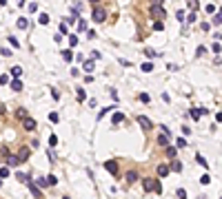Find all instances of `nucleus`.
Masks as SVG:
<instances>
[{"label": "nucleus", "instance_id": "nucleus-49", "mask_svg": "<svg viewBox=\"0 0 222 199\" xmlns=\"http://www.w3.org/2000/svg\"><path fill=\"white\" fill-rule=\"evenodd\" d=\"M29 11H31V13H33V11H38V5H36V2H31V5H29Z\"/></svg>", "mask_w": 222, "mask_h": 199}, {"label": "nucleus", "instance_id": "nucleus-31", "mask_svg": "<svg viewBox=\"0 0 222 199\" xmlns=\"http://www.w3.org/2000/svg\"><path fill=\"white\" fill-rule=\"evenodd\" d=\"M78 100H80V102H82V100H87V93H85V89H78Z\"/></svg>", "mask_w": 222, "mask_h": 199}, {"label": "nucleus", "instance_id": "nucleus-5", "mask_svg": "<svg viewBox=\"0 0 222 199\" xmlns=\"http://www.w3.org/2000/svg\"><path fill=\"white\" fill-rule=\"evenodd\" d=\"M22 162H20V157H16V155H9L7 157V166H11V168H18Z\"/></svg>", "mask_w": 222, "mask_h": 199}, {"label": "nucleus", "instance_id": "nucleus-43", "mask_svg": "<svg viewBox=\"0 0 222 199\" xmlns=\"http://www.w3.org/2000/svg\"><path fill=\"white\" fill-rule=\"evenodd\" d=\"M56 144H58V137H56V135H51V137H49V146H56Z\"/></svg>", "mask_w": 222, "mask_h": 199}, {"label": "nucleus", "instance_id": "nucleus-25", "mask_svg": "<svg viewBox=\"0 0 222 199\" xmlns=\"http://www.w3.org/2000/svg\"><path fill=\"white\" fill-rule=\"evenodd\" d=\"M213 25H222V11H218V13L213 16Z\"/></svg>", "mask_w": 222, "mask_h": 199}, {"label": "nucleus", "instance_id": "nucleus-50", "mask_svg": "<svg viewBox=\"0 0 222 199\" xmlns=\"http://www.w3.org/2000/svg\"><path fill=\"white\" fill-rule=\"evenodd\" d=\"M216 122H220V124H222V113H218V115H216Z\"/></svg>", "mask_w": 222, "mask_h": 199}, {"label": "nucleus", "instance_id": "nucleus-13", "mask_svg": "<svg viewBox=\"0 0 222 199\" xmlns=\"http://www.w3.org/2000/svg\"><path fill=\"white\" fill-rule=\"evenodd\" d=\"M187 5H189V9H191V11H198V9H200V2H198V0H187Z\"/></svg>", "mask_w": 222, "mask_h": 199}, {"label": "nucleus", "instance_id": "nucleus-11", "mask_svg": "<svg viewBox=\"0 0 222 199\" xmlns=\"http://www.w3.org/2000/svg\"><path fill=\"white\" fill-rule=\"evenodd\" d=\"M11 91H22V82L18 78L14 80V82H11Z\"/></svg>", "mask_w": 222, "mask_h": 199}, {"label": "nucleus", "instance_id": "nucleus-28", "mask_svg": "<svg viewBox=\"0 0 222 199\" xmlns=\"http://www.w3.org/2000/svg\"><path fill=\"white\" fill-rule=\"evenodd\" d=\"M69 38V44L71 47H78V35H67Z\"/></svg>", "mask_w": 222, "mask_h": 199}, {"label": "nucleus", "instance_id": "nucleus-16", "mask_svg": "<svg viewBox=\"0 0 222 199\" xmlns=\"http://www.w3.org/2000/svg\"><path fill=\"white\" fill-rule=\"evenodd\" d=\"M18 157H20V162H27V159H29V148H22Z\"/></svg>", "mask_w": 222, "mask_h": 199}, {"label": "nucleus", "instance_id": "nucleus-1", "mask_svg": "<svg viewBox=\"0 0 222 199\" xmlns=\"http://www.w3.org/2000/svg\"><path fill=\"white\" fill-rule=\"evenodd\" d=\"M144 190H153L156 195L162 193V184L158 179H144Z\"/></svg>", "mask_w": 222, "mask_h": 199}, {"label": "nucleus", "instance_id": "nucleus-33", "mask_svg": "<svg viewBox=\"0 0 222 199\" xmlns=\"http://www.w3.org/2000/svg\"><path fill=\"white\" fill-rule=\"evenodd\" d=\"M0 177L5 179V177H9V166H5V168H0Z\"/></svg>", "mask_w": 222, "mask_h": 199}, {"label": "nucleus", "instance_id": "nucleus-39", "mask_svg": "<svg viewBox=\"0 0 222 199\" xmlns=\"http://www.w3.org/2000/svg\"><path fill=\"white\" fill-rule=\"evenodd\" d=\"M204 53H207V47H198V51H196V55H204Z\"/></svg>", "mask_w": 222, "mask_h": 199}, {"label": "nucleus", "instance_id": "nucleus-10", "mask_svg": "<svg viewBox=\"0 0 222 199\" xmlns=\"http://www.w3.org/2000/svg\"><path fill=\"white\" fill-rule=\"evenodd\" d=\"M62 60H65V62H71V60H73V53H71V49H65V51H62Z\"/></svg>", "mask_w": 222, "mask_h": 199}, {"label": "nucleus", "instance_id": "nucleus-35", "mask_svg": "<svg viewBox=\"0 0 222 199\" xmlns=\"http://www.w3.org/2000/svg\"><path fill=\"white\" fill-rule=\"evenodd\" d=\"M9 44L14 47V49H18V47H20V44H18V40H16L14 35H9Z\"/></svg>", "mask_w": 222, "mask_h": 199}, {"label": "nucleus", "instance_id": "nucleus-52", "mask_svg": "<svg viewBox=\"0 0 222 199\" xmlns=\"http://www.w3.org/2000/svg\"><path fill=\"white\" fill-rule=\"evenodd\" d=\"M0 5H7V0H0Z\"/></svg>", "mask_w": 222, "mask_h": 199}, {"label": "nucleus", "instance_id": "nucleus-51", "mask_svg": "<svg viewBox=\"0 0 222 199\" xmlns=\"http://www.w3.org/2000/svg\"><path fill=\"white\" fill-rule=\"evenodd\" d=\"M0 113H5V106H2V104H0Z\"/></svg>", "mask_w": 222, "mask_h": 199}, {"label": "nucleus", "instance_id": "nucleus-14", "mask_svg": "<svg viewBox=\"0 0 222 199\" xmlns=\"http://www.w3.org/2000/svg\"><path fill=\"white\" fill-rule=\"evenodd\" d=\"M158 144H160V146H166V144H169V139H166V133H160V135H158Z\"/></svg>", "mask_w": 222, "mask_h": 199}, {"label": "nucleus", "instance_id": "nucleus-24", "mask_svg": "<svg viewBox=\"0 0 222 199\" xmlns=\"http://www.w3.org/2000/svg\"><path fill=\"white\" fill-rule=\"evenodd\" d=\"M140 102H142V104H149V102H151L149 93H140Z\"/></svg>", "mask_w": 222, "mask_h": 199}, {"label": "nucleus", "instance_id": "nucleus-26", "mask_svg": "<svg viewBox=\"0 0 222 199\" xmlns=\"http://www.w3.org/2000/svg\"><path fill=\"white\" fill-rule=\"evenodd\" d=\"M60 33H62V35L69 33V25H67V22H60Z\"/></svg>", "mask_w": 222, "mask_h": 199}, {"label": "nucleus", "instance_id": "nucleus-17", "mask_svg": "<svg viewBox=\"0 0 222 199\" xmlns=\"http://www.w3.org/2000/svg\"><path fill=\"white\" fill-rule=\"evenodd\" d=\"M38 22H40V25H49V16H47V13H40V16H38Z\"/></svg>", "mask_w": 222, "mask_h": 199}, {"label": "nucleus", "instance_id": "nucleus-34", "mask_svg": "<svg viewBox=\"0 0 222 199\" xmlns=\"http://www.w3.org/2000/svg\"><path fill=\"white\" fill-rule=\"evenodd\" d=\"M209 181H211V177H209V175L204 173V175H202V177H200V184H204V186H207Z\"/></svg>", "mask_w": 222, "mask_h": 199}, {"label": "nucleus", "instance_id": "nucleus-32", "mask_svg": "<svg viewBox=\"0 0 222 199\" xmlns=\"http://www.w3.org/2000/svg\"><path fill=\"white\" fill-rule=\"evenodd\" d=\"M196 159H198V164H200V166H204V168H207V159L202 157V155H196Z\"/></svg>", "mask_w": 222, "mask_h": 199}, {"label": "nucleus", "instance_id": "nucleus-38", "mask_svg": "<svg viewBox=\"0 0 222 199\" xmlns=\"http://www.w3.org/2000/svg\"><path fill=\"white\" fill-rule=\"evenodd\" d=\"M178 197H180V199H187V190H184V188H178Z\"/></svg>", "mask_w": 222, "mask_h": 199}, {"label": "nucleus", "instance_id": "nucleus-44", "mask_svg": "<svg viewBox=\"0 0 222 199\" xmlns=\"http://www.w3.org/2000/svg\"><path fill=\"white\" fill-rule=\"evenodd\" d=\"M109 111H111V106H109V109H102V111H100V113H98V119H100V117H105V115H107V113H109Z\"/></svg>", "mask_w": 222, "mask_h": 199}, {"label": "nucleus", "instance_id": "nucleus-3", "mask_svg": "<svg viewBox=\"0 0 222 199\" xmlns=\"http://www.w3.org/2000/svg\"><path fill=\"white\" fill-rule=\"evenodd\" d=\"M91 16H93V20H96V22H105V18H107V11H105V9H100V7H96Z\"/></svg>", "mask_w": 222, "mask_h": 199}, {"label": "nucleus", "instance_id": "nucleus-42", "mask_svg": "<svg viewBox=\"0 0 222 199\" xmlns=\"http://www.w3.org/2000/svg\"><path fill=\"white\" fill-rule=\"evenodd\" d=\"M144 55H147V58H153V55H158V53H156L153 49H147V51H144Z\"/></svg>", "mask_w": 222, "mask_h": 199}, {"label": "nucleus", "instance_id": "nucleus-41", "mask_svg": "<svg viewBox=\"0 0 222 199\" xmlns=\"http://www.w3.org/2000/svg\"><path fill=\"white\" fill-rule=\"evenodd\" d=\"M153 29H156V31H162V29H164V25H162V22H160V20H158V22H156V25H153Z\"/></svg>", "mask_w": 222, "mask_h": 199}, {"label": "nucleus", "instance_id": "nucleus-30", "mask_svg": "<svg viewBox=\"0 0 222 199\" xmlns=\"http://www.w3.org/2000/svg\"><path fill=\"white\" fill-rule=\"evenodd\" d=\"M171 170H176V173H180V170H182V164H180V162H173V164H171Z\"/></svg>", "mask_w": 222, "mask_h": 199}, {"label": "nucleus", "instance_id": "nucleus-29", "mask_svg": "<svg viewBox=\"0 0 222 199\" xmlns=\"http://www.w3.org/2000/svg\"><path fill=\"white\" fill-rule=\"evenodd\" d=\"M211 51H213V53H222V44H220V42H216V44L211 47Z\"/></svg>", "mask_w": 222, "mask_h": 199}, {"label": "nucleus", "instance_id": "nucleus-53", "mask_svg": "<svg viewBox=\"0 0 222 199\" xmlns=\"http://www.w3.org/2000/svg\"><path fill=\"white\" fill-rule=\"evenodd\" d=\"M91 2H100V0H91Z\"/></svg>", "mask_w": 222, "mask_h": 199}, {"label": "nucleus", "instance_id": "nucleus-22", "mask_svg": "<svg viewBox=\"0 0 222 199\" xmlns=\"http://www.w3.org/2000/svg\"><path fill=\"white\" fill-rule=\"evenodd\" d=\"M142 71H144V73H151V71H153V64H151V62H144V64H142Z\"/></svg>", "mask_w": 222, "mask_h": 199}, {"label": "nucleus", "instance_id": "nucleus-23", "mask_svg": "<svg viewBox=\"0 0 222 199\" xmlns=\"http://www.w3.org/2000/svg\"><path fill=\"white\" fill-rule=\"evenodd\" d=\"M11 75H14V78H20V75H22V69H20V66H14V69H11Z\"/></svg>", "mask_w": 222, "mask_h": 199}, {"label": "nucleus", "instance_id": "nucleus-46", "mask_svg": "<svg viewBox=\"0 0 222 199\" xmlns=\"http://www.w3.org/2000/svg\"><path fill=\"white\" fill-rule=\"evenodd\" d=\"M204 11H207V13H213V11H216V7H213V5H207V7H204Z\"/></svg>", "mask_w": 222, "mask_h": 199}, {"label": "nucleus", "instance_id": "nucleus-7", "mask_svg": "<svg viewBox=\"0 0 222 199\" xmlns=\"http://www.w3.org/2000/svg\"><path fill=\"white\" fill-rule=\"evenodd\" d=\"M138 124H140L144 131H149V128H151V119L144 117V115H140V117H138Z\"/></svg>", "mask_w": 222, "mask_h": 199}, {"label": "nucleus", "instance_id": "nucleus-15", "mask_svg": "<svg viewBox=\"0 0 222 199\" xmlns=\"http://www.w3.org/2000/svg\"><path fill=\"white\" fill-rule=\"evenodd\" d=\"M136 179H138V173H136V170H131V173H127V181H129V184H133Z\"/></svg>", "mask_w": 222, "mask_h": 199}, {"label": "nucleus", "instance_id": "nucleus-20", "mask_svg": "<svg viewBox=\"0 0 222 199\" xmlns=\"http://www.w3.org/2000/svg\"><path fill=\"white\" fill-rule=\"evenodd\" d=\"M93 69H96V64H93V60H87V62H85V71H89V73H91Z\"/></svg>", "mask_w": 222, "mask_h": 199}, {"label": "nucleus", "instance_id": "nucleus-40", "mask_svg": "<svg viewBox=\"0 0 222 199\" xmlns=\"http://www.w3.org/2000/svg\"><path fill=\"white\" fill-rule=\"evenodd\" d=\"M166 155H169V157H176V148H173V146H169V148H166Z\"/></svg>", "mask_w": 222, "mask_h": 199}, {"label": "nucleus", "instance_id": "nucleus-37", "mask_svg": "<svg viewBox=\"0 0 222 199\" xmlns=\"http://www.w3.org/2000/svg\"><path fill=\"white\" fill-rule=\"evenodd\" d=\"M58 119H60V117H58V113H49V122H53V124H58Z\"/></svg>", "mask_w": 222, "mask_h": 199}, {"label": "nucleus", "instance_id": "nucleus-45", "mask_svg": "<svg viewBox=\"0 0 222 199\" xmlns=\"http://www.w3.org/2000/svg\"><path fill=\"white\" fill-rule=\"evenodd\" d=\"M7 82H9V75L2 73V75H0V84H7Z\"/></svg>", "mask_w": 222, "mask_h": 199}, {"label": "nucleus", "instance_id": "nucleus-36", "mask_svg": "<svg viewBox=\"0 0 222 199\" xmlns=\"http://www.w3.org/2000/svg\"><path fill=\"white\" fill-rule=\"evenodd\" d=\"M16 179H18V181H27V179H29V177H27L25 173H16Z\"/></svg>", "mask_w": 222, "mask_h": 199}, {"label": "nucleus", "instance_id": "nucleus-19", "mask_svg": "<svg viewBox=\"0 0 222 199\" xmlns=\"http://www.w3.org/2000/svg\"><path fill=\"white\" fill-rule=\"evenodd\" d=\"M56 184H58L56 175H47V186H56Z\"/></svg>", "mask_w": 222, "mask_h": 199}, {"label": "nucleus", "instance_id": "nucleus-6", "mask_svg": "<svg viewBox=\"0 0 222 199\" xmlns=\"http://www.w3.org/2000/svg\"><path fill=\"white\" fill-rule=\"evenodd\" d=\"M105 168L109 170L113 177H118V164H116V162H105Z\"/></svg>", "mask_w": 222, "mask_h": 199}, {"label": "nucleus", "instance_id": "nucleus-18", "mask_svg": "<svg viewBox=\"0 0 222 199\" xmlns=\"http://www.w3.org/2000/svg\"><path fill=\"white\" fill-rule=\"evenodd\" d=\"M27 27H29V20H27V18H20V20H18V29H27Z\"/></svg>", "mask_w": 222, "mask_h": 199}, {"label": "nucleus", "instance_id": "nucleus-21", "mask_svg": "<svg viewBox=\"0 0 222 199\" xmlns=\"http://www.w3.org/2000/svg\"><path fill=\"white\" fill-rule=\"evenodd\" d=\"M76 22H78V31H80V33H82V31H87V22H85V20H76Z\"/></svg>", "mask_w": 222, "mask_h": 199}, {"label": "nucleus", "instance_id": "nucleus-4", "mask_svg": "<svg viewBox=\"0 0 222 199\" xmlns=\"http://www.w3.org/2000/svg\"><path fill=\"white\" fill-rule=\"evenodd\" d=\"M27 188L31 190V195H33V197H42L40 186H38V184H33V181H29V179H27Z\"/></svg>", "mask_w": 222, "mask_h": 199}, {"label": "nucleus", "instance_id": "nucleus-2", "mask_svg": "<svg viewBox=\"0 0 222 199\" xmlns=\"http://www.w3.org/2000/svg\"><path fill=\"white\" fill-rule=\"evenodd\" d=\"M151 16H153V18H158V20L164 18V9H162L160 2H153V5H151Z\"/></svg>", "mask_w": 222, "mask_h": 199}, {"label": "nucleus", "instance_id": "nucleus-48", "mask_svg": "<svg viewBox=\"0 0 222 199\" xmlns=\"http://www.w3.org/2000/svg\"><path fill=\"white\" fill-rule=\"evenodd\" d=\"M176 18H178V20L182 22V20H184V11H178V13H176Z\"/></svg>", "mask_w": 222, "mask_h": 199}, {"label": "nucleus", "instance_id": "nucleus-47", "mask_svg": "<svg viewBox=\"0 0 222 199\" xmlns=\"http://www.w3.org/2000/svg\"><path fill=\"white\" fill-rule=\"evenodd\" d=\"M187 22H196V11H193V13H189V18H187Z\"/></svg>", "mask_w": 222, "mask_h": 199}, {"label": "nucleus", "instance_id": "nucleus-9", "mask_svg": "<svg viewBox=\"0 0 222 199\" xmlns=\"http://www.w3.org/2000/svg\"><path fill=\"white\" fill-rule=\"evenodd\" d=\"M158 175H160V177H166V175H169V166L160 164V166H158Z\"/></svg>", "mask_w": 222, "mask_h": 199}, {"label": "nucleus", "instance_id": "nucleus-12", "mask_svg": "<svg viewBox=\"0 0 222 199\" xmlns=\"http://www.w3.org/2000/svg\"><path fill=\"white\" fill-rule=\"evenodd\" d=\"M122 119H125V115H122V113H113V117H111V122H113V126H116V124H120Z\"/></svg>", "mask_w": 222, "mask_h": 199}, {"label": "nucleus", "instance_id": "nucleus-54", "mask_svg": "<svg viewBox=\"0 0 222 199\" xmlns=\"http://www.w3.org/2000/svg\"><path fill=\"white\" fill-rule=\"evenodd\" d=\"M0 186H2V179H0Z\"/></svg>", "mask_w": 222, "mask_h": 199}, {"label": "nucleus", "instance_id": "nucleus-8", "mask_svg": "<svg viewBox=\"0 0 222 199\" xmlns=\"http://www.w3.org/2000/svg\"><path fill=\"white\" fill-rule=\"evenodd\" d=\"M22 126H25L27 131H36V122L31 117H25V124H22Z\"/></svg>", "mask_w": 222, "mask_h": 199}, {"label": "nucleus", "instance_id": "nucleus-27", "mask_svg": "<svg viewBox=\"0 0 222 199\" xmlns=\"http://www.w3.org/2000/svg\"><path fill=\"white\" fill-rule=\"evenodd\" d=\"M176 146H178V148H184V146H187V139H184V137L176 139Z\"/></svg>", "mask_w": 222, "mask_h": 199}]
</instances>
